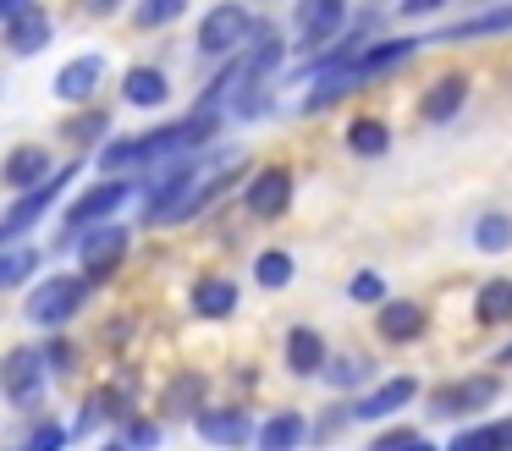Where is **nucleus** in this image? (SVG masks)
Instances as JSON below:
<instances>
[{
	"instance_id": "9b49d317",
	"label": "nucleus",
	"mask_w": 512,
	"mask_h": 451,
	"mask_svg": "<svg viewBox=\"0 0 512 451\" xmlns=\"http://www.w3.org/2000/svg\"><path fill=\"white\" fill-rule=\"evenodd\" d=\"M50 171H56V165H50L45 143H17V149L6 154V165H0V182H6V193H28V187H39Z\"/></svg>"
},
{
	"instance_id": "0eeeda50",
	"label": "nucleus",
	"mask_w": 512,
	"mask_h": 451,
	"mask_svg": "<svg viewBox=\"0 0 512 451\" xmlns=\"http://www.w3.org/2000/svg\"><path fill=\"white\" fill-rule=\"evenodd\" d=\"M496 396H501L496 374H468V380H452L430 396V413L435 418H468V413H485Z\"/></svg>"
},
{
	"instance_id": "ddd939ff",
	"label": "nucleus",
	"mask_w": 512,
	"mask_h": 451,
	"mask_svg": "<svg viewBox=\"0 0 512 451\" xmlns=\"http://www.w3.org/2000/svg\"><path fill=\"white\" fill-rule=\"evenodd\" d=\"M193 429H199V440H210V446H243V440H259V429L248 424L243 407H204V413L193 418Z\"/></svg>"
},
{
	"instance_id": "5701e85b",
	"label": "nucleus",
	"mask_w": 512,
	"mask_h": 451,
	"mask_svg": "<svg viewBox=\"0 0 512 451\" xmlns=\"http://www.w3.org/2000/svg\"><path fill=\"white\" fill-rule=\"evenodd\" d=\"M413 50H419V39H380V44H369V50L358 55V72H364V77L397 72V66L413 61Z\"/></svg>"
},
{
	"instance_id": "f257e3e1",
	"label": "nucleus",
	"mask_w": 512,
	"mask_h": 451,
	"mask_svg": "<svg viewBox=\"0 0 512 451\" xmlns=\"http://www.w3.org/2000/svg\"><path fill=\"white\" fill-rule=\"evenodd\" d=\"M83 297H89V281H83V275H45V286L28 292L23 319L39 325V330H61L67 319H78Z\"/></svg>"
},
{
	"instance_id": "58836bf2",
	"label": "nucleus",
	"mask_w": 512,
	"mask_h": 451,
	"mask_svg": "<svg viewBox=\"0 0 512 451\" xmlns=\"http://www.w3.org/2000/svg\"><path fill=\"white\" fill-rule=\"evenodd\" d=\"M375 446H380V451H397V446H424V429L391 424V429H380V435H375Z\"/></svg>"
},
{
	"instance_id": "a19ab883",
	"label": "nucleus",
	"mask_w": 512,
	"mask_h": 451,
	"mask_svg": "<svg viewBox=\"0 0 512 451\" xmlns=\"http://www.w3.org/2000/svg\"><path fill=\"white\" fill-rule=\"evenodd\" d=\"M45 358H50V369H56V374H67V369H72V347H67V341H50Z\"/></svg>"
},
{
	"instance_id": "4468645a",
	"label": "nucleus",
	"mask_w": 512,
	"mask_h": 451,
	"mask_svg": "<svg viewBox=\"0 0 512 451\" xmlns=\"http://www.w3.org/2000/svg\"><path fill=\"white\" fill-rule=\"evenodd\" d=\"M413 396H419V380H413V374H397V380L375 385L369 396H358V402H353V418H364V424H380V418L402 413Z\"/></svg>"
},
{
	"instance_id": "79ce46f5",
	"label": "nucleus",
	"mask_w": 512,
	"mask_h": 451,
	"mask_svg": "<svg viewBox=\"0 0 512 451\" xmlns=\"http://www.w3.org/2000/svg\"><path fill=\"white\" fill-rule=\"evenodd\" d=\"M28 11H34V0H0V22H17Z\"/></svg>"
},
{
	"instance_id": "dca6fc26",
	"label": "nucleus",
	"mask_w": 512,
	"mask_h": 451,
	"mask_svg": "<svg viewBox=\"0 0 512 451\" xmlns=\"http://www.w3.org/2000/svg\"><path fill=\"white\" fill-rule=\"evenodd\" d=\"M287 374H298V380H309V374H325V363H331V352H325V336L314 325H292L287 330Z\"/></svg>"
},
{
	"instance_id": "c03bdc74",
	"label": "nucleus",
	"mask_w": 512,
	"mask_h": 451,
	"mask_svg": "<svg viewBox=\"0 0 512 451\" xmlns=\"http://www.w3.org/2000/svg\"><path fill=\"white\" fill-rule=\"evenodd\" d=\"M496 363H512V347H501V352H496Z\"/></svg>"
},
{
	"instance_id": "2eb2a0df",
	"label": "nucleus",
	"mask_w": 512,
	"mask_h": 451,
	"mask_svg": "<svg viewBox=\"0 0 512 451\" xmlns=\"http://www.w3.org/2000/svg\"><path fill=\"white\" fill-rule=\"evenodd\" d=\"M281 55H287V39H281L276 22H254V33H248V88L265 83L270 72H281Z\"/></svg>"
},
{
	"instance_id": "37998d69",
	"label": "nucleus",
	"mask_w": 512,
	"mask_h": 451,
	"mask_svg": "<svg viewBox=\"0 0 512 451\" xmlns=\"http://www.w3.org/2000/svg\"><path fill=\"white\" fill-rule=\"evenodd\" d=\"M83 11L89 17H111V11H122V0H83Z\"/></svg>"
},
{
	"instance_id": "e433bc0d",
	"label": "nucleus",
	"mask_w": 512,
	"mask_h": 451,
	"mask_svg": "<svg viewBox=\"0 0 512 451\" xmlns=\"http://www.w3.org/2000/svg\"><path fill=\"white\" fill-rule=\"evenodd\" d=\"M347 297H353V303H369V308H380V303H386V281H380L375 270H358L353 281H347Z\"/></svg>"
},
{
	"instance_id": "f3484780",
	"label": "nucleus",
	"mask_w": 512,
	"mask_h": 451,
	"mask_svg": "<svg viewBox=\"0 0 512 451\" xmlns=\"http://www.w3.org/2000/svg\"><path fill=\"white\" fill-rule=\"evenodd\" d=\"M188 303L199 319H232L237 314V281L232 275H199Z\"/></svg>"
},
{
	"instance_id": "c85d7f7f",
	"label": "nucleus",
	"mask_w": 512,
	"mask_h": 451,
	"mask_svg": "<svg viewBox=\"0 0 512 451\" xmlns=\"http://www.w3.org/2000/svg\"><path fill=\"white\" fill-rule=\"evenodd\" d=\"M105 132H111V116H105V110H89V105H72V116L61 121V138H67V143H78V149L100 143Z\"/></svg>"
},
{
	"instance_id": "393cba45",
	"label": "nucleus",
	"mask_w": 512,
	"mask_h": 451,
	"mask_svg": "<svg viewBox=\"0 0 512 451\" xmlns=\"http://www.w3.org/2000/svg\"><path fill=\"white\" fill-rule=\"evenodd\" d=\"M155 154H149V138L138 132V138H116L100 149V171L105 176H122V171H138V165H149Z\"/></svg>"
},
{
	"instance_id": "1a4fd4ad",
	"label": "nucleus",
	"mask_w": 512,
	"mask_h": 451,
	"mask_svg": "<svg viewBox=\"0 0 512 451\" xmlns=\"http://www.w3.org/2000/svg\"><path fill=\"white\" fill-rule=\"evenodd\" d=\"M298 44H303V55L309 50H320L331 33H342V22H347V0H298Z\"/></svg>"
},
{
	"instance_id": "412c9836",
	"label": "nucleus",
	"mask_w": 512,
	"mask_h": 451,
	"mask_svg": "<svg viewBox=\"0 0 512 451\" xmlns=\"http://www.w3.org/2000/svg\"><path fill=\"white\" fill-rule=\"evenodd\" d=\"M309 435H314L309 418L292 413V407H287V413H270L265 424H259V446H265V451H292V446H303Z\"/></svg>"
},
{
	"instance_id": "f704fd0d",
	"label": "nucleus",
	"mask_w": 512,
	"mask_h": 451,
	"mask_svg": "<svg viewBox=\"0 0 512 451\" xmlns=\"http://www.w3.org/2000/svg\"><path fill=\"white\" fill-rule=\"evenodd\" d=\"M182 11H188V0H138V6H133V22H138L144 33H155V28L182 22Z\"/></svg>"
},
{
	"instance_id": "a878e982",
	"label": "nucleus",
	"mask_w": 512,
	"mask_h": 451,
	"mask_svg": "<svg viewBox=\"0 0 512 451\" xmlns=\"http://www.w3.org/2000/svg\"><path fill=\"white\" fill-rule=\"evenodd\" d=\"M490 33H512V6H496V11H479V17H468V22H452V28H441L435 39L457 44V39H490Z\"/></svg>"
},
{
	"instance_id": "6ab92c4d",
	"label": "nucleus",
	"mask_w": 512,
	"mask_h": 451,
	"mask_svg": "<svg viewBox=\"0 0 512 451\" xmlns=\"http://www.w3.org/2000/svg\"><path fill=\"white\" fill-rule=\"evenodd\" d=\"M50 39H56V28H50V17H45L39 6L28 11V17L6 22V55H17V61H28V55H39Z\"/></svg>"
},
{
	"instance_id": "b1692460",
	"label": "nucleus",
	"mask_w": 512,
	"mask_h": 451,
	"mask_svg": "<svg viewBox=\"0 0 512 451\" xmlns=\"http://www.w3.org/2000/svg\"><path fill=\"white\" fill-rule=\"evenodd\" d=\"M347 149H353L358 160H380V154L391 149V127L380 116H353V127H347Z\"/></svg>"
},
{
	"instance_id": "4c0bfd02",
	"label": "nucleus",
	"mask_w": 512,
	"mask_h": 451,
	"mask_svg": "<svg viewBox=\"0 0 512 451\" xmlns=\"http://www.w3.org/2000/svg\"><path fill=\"white\" fill-rule=\"evenodd\" d=\"M67 440H72V429H61V424H50V418H45V424H34V429H28V440H23V446H28V451H61Z\"/></svg>"
},
{
	"instance_id": "7ed1b4c3",
	"label": "nucleus",
	"mask_w": 512,
	"mask_h": 451,
	"mask_svg": "<svg viewBox=\"0 0 512 451\" xmlns=\"http://www.w3.org/2000/svg\"><path fill=\"white\" fill-rule=\"evenodd\" d=\"M45 352L39 347H12L6 352V363H0V385H6V402L17 407V413H39V402H45L50 380H45Z\"/></svg>"
},
{
	"instance_id": "20e7f679",
	"label": "nucleus",
	"mask_w": 512,
	"mask_h": 451,
	"mask_svg": "<svg viewBox=\"0 0 512 451\" xmlns=\"http://www.w3.org/2000/svg\"><path fill=\"white\" fill-rule=\"evenodd\" d=\"M127 226H111V220H100V226H89V237H78V259H83V281L89 286H105L116 270H122L127 259Z\"/></svg>"
},
{
	"instance_id": "2f4dec72",
	"label": "nucleus",
	"mask_w": 512,
	"mask_h": 451,
	"mask_svg": "<svg viewBox=\"0 0 512 451\" xmlns=\"http://www.w3.org/2000/svg\"><path fill=\"white\" fill-rule=\"evenodd\" d=\"M292 270H298V264H292L287 248H265V253L254 259V281L265 286V292H281V286H292Z\"/></svg>"
},
{
	"instance_id": "f03ea898",
	"label": "nucleus",
	"mask_w": 512,
	"mask_h": 451,
	"mask_svg": "<svg viewBox=\"0 0 512 451\" xmlns=\"http://www.w3.org/2000/svg\"><path fill=\"white\" fill-rule=\"evenodd\" d=\"M72 176H78V165H61V171H50L39 187H28V193H12V209L0 215V242H23L28 226H39V220L56 209L61 187H67Z\"/></svg>"
},
{
	"instance_id": "473e14b6",
	"label": "nucleus",
	"mask_w": 512,
	"mask_h": 451,
	"mask_svg": "<svg viewBox=\"0 0 512 451\" xmlns=\"http://www.w3.org/2000/svg\"><path fill=\"white\" fill-rule=\"evenodd\" d=\"M474 248L479 253H507L512 248V215H501V209L479 215L474 220Z\"/></svg>"
},
{
	"instance_id": "ea45409f",
	"label": "nucleus",
	"mask_w": 512,
	"mask_h": 451,
	"mask_svg": "<svg viewBox=\"0 0 512 451\" xmlns=\"http://www.w3.org/2000/svg\"><path fill=\"white\" fill-rule=\"evenodd\" d=\"M452 0H397L402 17H435V11H446Z\"/></svg>"
},
{
	"instance_id": "39448f33",
	"label": "nucleus",
	"mask_w": 512,
	"mask_h": 451,
	"mask_svg": "<svg viewBox=\"0 0 512 451\" xmlns=\"http://www.w3.org/2000/svg\"><path fill=\"white\" fill-rule=\"evenodd\" d=\"M248 33H254V17H248L237 0H221V6H210L199 22V55L226 61V55H237V44H243Z\"/></svg>"
},
{
	"instance_id": "bb28decb",
	"label": "nucleus",
	"mask_w": 512,
	"mask_h": 451,
	"mask_svg": "<svg viewBox=\"0 0 512 451\" xmlns=\"http://www.w3.org/2000/svg\"><path fill=\"white\" fill-rule=\"evenodd\" d=\"M474 319H479V325H512V281H507V275H496V281L479 286Z\"/></svg>"
},
{
	"instance_id": "c9c22d12",
	"label": "nucleus",
	"mask_w": 512,
	"mask_h": 451,
	"mask_svg": "<svg viewBox=\"0 0 512 451\" xmlns=\"http://www.w3.org/2000/svg\"><path fill=\"white\" fill-rule=\"evenodd\" d=\"M111 446H160V424H149V418H127L116 435H105Z\"/></svg>"
},
{
	"instance_id": "c756f323",
	"label": "nucleus",
	"mask_w": 512,
	"mask_h": 451,
	"mask_svg": "<svg viewBox=\"0 0 512 451\" xmlns=\"http://www.w3.org/2000/svg\"><path fill=\"white\" fill-rule=\"evenodd\" d=\"M369 374H375V363H369L364 352H342V358L325 363L320 380L331 385V391H358V385H369Z\"/></svg>"
},
{
	"instance_id": "72a5a7b5",
	"label": "nucleus",
	"mask_w": 512,
	"mask_h": 451,
	"mask_svg": "<svg viewBox=\"0 0 512 451\" xmlns=\"http://www.w3.org/2000/svg\"><path fill=\"white\" fill-rule=\"evenodd\" d=\"M34 270H39V253L23 248V242H6V253H0V286H12L17 292Z\"/></svg>"
},
{
	"instance_id": "cd10ccee",
	"label": "nucleus",
	"mask_w": 512,
	"mask_h": 451,
	"mask_svg": "<svg viewBox=\"0 0 512 451\" xmlns=\"http://www.w3.org/2000/svg\"><path fill=\"white\" fill-rule=\"evenodd\" d=\"M166 418H199L204 413V374H177L166 385Z\"/></svg>"
},
{
	"instance_id": "6e6552de",
	"label": "nucleus",
	"mask_w": 512,
	"mask_h": 451,
	"mask_svg": "<svg viewBox=\"0 0 512 451\" xmlns=\"http://www.w3.org/2000/svg\"><path fill=\"white\" fill-rule=\"evenodd\" d=\"M243 204H248L254 220H281L287 204H292V171L287 165H259V171H248Z\"/></svg>"
},
{
	"instance_id": "aec40b11",
	"label": "nucleus",
	"mask_w": 512,
	"mask_h": 451,
	"mask_svg": "<svg viewBox=\"0 0 512 451\" xmlns=\"http://www.w3.org/2000/svg\"><path fill=\"white\" fill-rule=\"evenodd\" d=\"M463 99H468V77L463 72H441L430 88H424V121H452L457 110H463Z\"/></svg>"
},
{
	"instance_id": "423d86ee",
	"label": "nucleus",
	"mask_w": 512,
	"mask_h": 451,
	"mask_svg": "<svg viewBox=\"0 0 512 451\" xmlns=\"http://www.w3.org/2000/svg\"><path fill=\"white\" fill-rule=\"evenodd\" d=\"M133 198V182L127 176H105V182L83 187L78 198L67 204V231H83V226H100V220H111L116 209Z\"/></svg>"
},
{
	"instance_id": "9d476101",
	"label": "nucleus",
	"mask_w": 512,
	"mask_h": 451,
	"mask_svg": "<svg viewBox=\"0 0 512 451\" xmlns=\"http://www.w3.org/2000/svg\"><path fill=\"white\" fill-rule=\"evenodd\" d=\"M100 83H105V55H78V61H67L56 72V99L61 105H89L94 94H100Z\"/></svg>"
},
{
	"instance_id": "a211bd4d",
	"label": "nucleus",
	"mask_w": 512,
	"mask_h": 451,
	"mask_svg": "<svg viewBox=\"0 0 512 451\" xmlns=\"http://www.w3.org/2000/svg\"><path fill=\"white\" fill-rule=\"evenodd\" d=\"M122 99H127V105H138V110H160L171 99V77L160 72V66H127Z\"/></svg>"
},
{
	"instance_id": "4be33fe9",
	"label": "nucleus",
	"mask_w": 512,
	"mask_h": 451,
	"mask_svg": "<svg viewBox=\"0 0 512 451\" xmlns=\"http://www.w3.org/2000/svg\"><path fill=\"white\" fill-rule=\"evenodd\" d=\"M452 451H512V418H496V424H468L446 440Z\"/></svg>"
},
{
	"instance_id": "7c9ffc66",
	"label": "nucleus",
	"mask_w": 512,
	"mask_h": 451,
	"mask_svg": "<svg viewBox=\"0 0 512 451\" xmlns=\"http://www.w3.org/2000/svg\"><path fill=\"white\" fill-rule=\"evenodd\" d=\"M111 413H122V407H116L111 385H105V391H94L89 402L78 407V424H72V435H78V440H89V435H105V418H111Z\"/></svg>"
},
{
	"instance_id": "f8f14e48",
	"label": "nucleus",
	"mask_w": 512,
	"mask_h": 451,
	"mask_svg": "<svg viewBox=\"0 0 512 451\" xmlns=\"http://www.w3.org/2000/svg\"><path fill=\"white\" fill-rule=\"evenodd\" d=\"M424 308L419 303H408V297H386V303L375 308V330L391 341V347H408V341H419L424 336Z\"/></svg>"
}]
</instances>
